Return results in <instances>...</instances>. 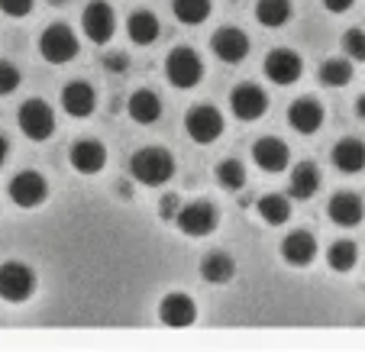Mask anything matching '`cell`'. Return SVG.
<instances>
[{"label": "cell", "instance_id": "cell-13", "mask_svg": "<svg viewBox=\"0 0 365 352\" xmlns=\"http://www.w3.org/2000/svg\"><path fill=\"white\" fill-rule=\"evenodd\" d=\"M159 317H162V323H165V326H175V330H181V326H191L194 320H197V307H194V301L187 294H181V291H172V294L162 297Z\"/></svg>", "mask_w": 365, "mask_h": 352}, {"label": "cell", "instance_id": "cell-2", "mask_svg": "<svg viewBox=\"0 0 365 352\" xmlns=\"http://www.w3.org/2000/svg\"><path fill=\"white\" fill-rule=\"evenodd\" d=\"M165 78L172 88H181V90H191L204 81V62L194 48L187 46H178L168 52L165 58Z\"/></svg>", "mask_w": 365, "mask_h": 352}, {"label": "cell", "instance_id": "cell-37", "mask_svg": "<svg viewBox=\"0 0 365 352\" xmlns=\"http://www.w3.org/2000/svg\"><path fill=\"white\" fill-rule=\"evenodd\" d=\"M7 155H10V143H7V136H0V165L7 162Z\"/></svg>", "mask_w": 365, "mask_h": 352}, {"label": "cell", "instance_id": "cell-4", "mask_svg": "<svg viewBox=\"0 0 365 352\" xmlns=\"http://www.w3.org/2000/svg\"><path fill=\"white\" fill-rule=\"evenodd\" d=\"M16 120H20L23 136L33 139V143H42V139H48L56 133V113H52V107H48L46 100H39V97H29L26 104L20 107Z\"/></svg>", "mask_w": 365, "mask_h": 352}, {"label": "cell", "instance_id": "cell-31", "mask_svg": "<svg viewBox=\"0 0 365 352\" xmlns=\"http://www.w3.org/2000/svg\"><path fill=\"white\" fill-rule=\"evenodd\" d=\"M343 52H346V58H352V62H365V33L362 29H346Z\"/></svg>", "mask_w": 365, "mask_h": 352}, {"label": "cell", "instance_id": "cell-15", "mask_svg": "<svg viewBox=\"0 0 365 352\" xmlns=\"http://www.w3.org/2000/svg\"><path fill=\"white\" fill-rule=\"evenodd\" d=\"M94 107H97V94L88 81H68L62 88V110L68 113V117L84 120L94 113Z\"/></svg>", "mask_w": 365, "mask_h": 352}, {"label": "cell", "instance_id": "cell-32", "mask_svg": "<svg viewBox=\"0 0 365 352\" xmlns=\"http://www.w3.org/2000/svg\"><path fill=\"white\" fill-rule=\"evenodd\" d=\"M16 88H20V68H16L14 62H4V58H0V97L14 94Z\"/></svg>", "mask_w": 365, "mask_h": 352}, {"label": "cell", "instance_id": "cell-39", "mask_svg": "<svg viewBox=\"0 0 365 352\" xmlns=\"http://www.w3.org/2000/svg\"><path fill=\"white\" fill-rule=\"evenodd\" d=\"M48 4H65V0H48Z\"/></svg>", "mask_w": 365, "mask_h": 352}, {"label": "cell", "instance_id": "cell-14", "mask_svg": "<svg viewBox=\"0 0 365 352\" xmlns=\"http://www.w3.org/2000/svg\"><path fill=\"white\" fill-rule=\"evenodd\" d=\"M288 123L294 133L301 136H314V133L324 126V107L314 100V97H301L288 107Z\"/></svg>", "mask_w": 365, "mask_h": 352}, {"label": "cell", "instance_id": "cell-11", "mask_svg": "<svg viewBox=\"0 0 365 352\" xmlns=\"http://www.w3.org/2000/svg\"><path fill=\"white\" fill-rule=\"evenodd\" d=\"M301 71H304V62L291 48H275V52H269V58H265V78H269L272 84L288 88V84H294L297 78H301Z\"/></svg>", "mask_w": 365, "mask_h": 352}, {"label": "cell", "instance_id": "cell-25", "mask_svg": "<svg viewBox=\"0 0 365 352\" xmlns=\"http://www.w3.org/2000/svg\"><path fill=\"white\" fill-rule=\"evenodd\" d=\"M233 271H236V265L227 252H210V256H204V262H200V278L210 284H227L230 278H233Z\"/></svg>", "mask_w": 365, "mask_h": 352}, {"label": "cell", "instance_id": "cell-7", "mask_svg": "<svg viewBox=\"0 0 365 352\" xmlns=\"http://www.w3.org/2000/svg\"><path fill=\"white\" fill-rule=\"evenodd\" d=\"M217 220H220V217H217V207H214V204H207V200L185 204V207H178V214H175V223H178V229L185 236H194V239L214 233Z\"/></svg>", "mask_w": 365, "mask_h": 352}, {"label": "cell", "instance_id": "cell-19", "mask_svg": "<svg viewBox=\"0 0 365 352\" xmlns=\"http://www.w3.org/2000/svg\"><path fill=\"white\" fill-rule=\"evenodd\" d=\"M327 214H330V220L336 223V227H359V223H362V217H365L362 197H359V194H352V191L333 194Z\"/></svg>", "mask_w": 365, "mask_h": 352}, {"label": "cell", "instance_id": "cell-22", "mask_svg": "<svg viewBox=\"0 0 365 352\" xmlns=\"http://www.w3.org/2000/svg\"><path fill=\"white\" fill-rule=\"evenodd\" d=\"M126 110H130V117L136 120V123L152 126L155 120L162 117V97L155 94V90H149V88L133 90V97H130V104H126Z\"/></svg>", "mask_w": 365, "mask_h": 352}, {"label": "cell", "instance_id": "cell-9", "mask_svg": "<svg viewBox=\"0 0 365 352\" xmlns=\"http://www.w3.org/2000/svg\"><path fill=\"white\" fill-rule=\"evenodd\" d=\"M230 110L236 113V120H246V123L249 120H259L269 110V94L252 81L236 84L233 94H230Z\"/></svg>", "mask_w": 365, "mask_h": 352}, {"label": "cell", "instance_id": "cell-29", "mask_svg": "<svg viewBox=\"0 0 365 352\" xmlns=\"http://www.w3.org/2000/svg\"><path fill=\"white\" fill-rule=\"evenodd\" d=\"M327 262H330L333 271H352L359 262V249L352 239H336L330 246V252H327Z\"/></svg>", "mask_w": 365, "mask_h": 352}, {"label": "cell", "instance_id": "cell-38", "mask_svg": "<svg viewBox=\"0 0 365 352\" xmlns=\"http://www.w3.org/2000/svg\"><path fill=\"white\" fill-rule=\"evenodd\" d=\"M356 113H359V117L365 120V94H362V97H359V100H356Z\"/></svg>", "mask_w": 365, "mask_h": 352}, {"label": "cell", "instance_id": "cell-28", "mask_svg": "<svg viewBox=\"0 0 365 352\" xmlns=\"http://www.w3.org/2000/svg\"><path fill=\"white\" fill-rule=\"evenodd\" d=\"M352 81V58H327L320 65V84L327 88H346Z\"/></svg>", "mask_w": 365, "mask_h": 352}, {"label": "cell", "instance_id": "cell-12", "mask_svg": "<svg viewBox=\"0 0 365 352\" xmlns=\"http://www.w3.org/2000/svg\"><path fill=\"white\" fill-rule=\"evenodd\" d=\"M210 48H214V56L227 65H240L242 58L249 56V36L236 26H223L214 33L210 39Z\"/></svg>", "mask_w": 365, "mask_h": 352}, {"label": "cell", "instance_id": "cell-10", "mask_svg": "<svg viewBox=\"0 0 365 352\" xmlns=\"http://www.w3.org/2000/svg\"><path fill=\"white\" fill-rule=\"evenodd\" d=\"M7 191H10V200H14L16 207L33 210V207H39L42 200H46L48 185H46V178H42L39 172H20V175H14V181H10Z\"/></svg>", "mask_w": 365, "mask_h": 352}, {"label": "cell", "instance_id": "cell-30", "mask_svg": "<svg viewBox=\"0 0 365 352\" xmlns=\"http://www.w3.org/2000/svg\"><path fill=\"white\" fill-rule=\"evenodd\" d=\"M217 181H220L227 191H240L246 185V168H242L240 159H223L217 165Z\"/></svg>", "mask_w": 365, "mask_h": 352}, {"label": "cell", "instance_id": "cell-34", "mask_svg": "<svg viewBox=\"0 0 365 352\" xmlns=\"http://www.w3.org/2000/svg\"><path fill=\"white\" fill-rule=\"evenodd\" d=\"M352 4H356V0H324V7L330 10V14H346Z\"/></svg>", "mask_w": 365, "mask_h": 352}, {"label": "cell", "instance_id": "cell-35", "mask_svg": "<svg viewBox=\"0 0 365 352\" xmlns=\"http://www.w3.org/2000/svg\"><path fill=\"white\" fill-rule=\"evenodd\" d=\"M175 214H178V197L168 194V197L162 200V217H175Z\"/></svg>", "mask_w": 365, "mask_h": 352}, {"label": "cell", "instance_id": "cell-6", "mask_svg": "<svg viewBox=\"0 0 365 352\" xmlns=\"http://www.w3.org/2000/svg\"><path fill=\"white\" fill-rule=\"evenodd\" d=\"M185 130H187V136H191L194 143L210 145V143H217V139L223 136V113L217 110V107H210V104H197V107L187 110Z\"/></svg>", "mask_w": 365, "mask_h": 352}, {"label": "cell", "instance_id": "cell-26", "mask_svg": "<svg viewBox=\"0 0 365 352\" xmlns=\"http://www.w3.org/2000/svg\"><path fill=\"white\" fill-rule=\"evenodd\" d=\"M259 217H262L269 227H282L291 220V200L284 194H265L259 200Z\"/></svg>", "mask_w": 365, "mask_h": 352}, {"label": "cell", "instance_id": "cell-33", "mask_svg": "<svg viewBox=\"0 0 365 352\" xmlns=\"http://www.w3.org/2000/svg\"><path fill=\"white\" fill-rule=\"evenodd\" d=\"M33 7H36V0H0V10L7 16H26V14H33Z\"/></svg>", "mask_w": 365, "mask_h": 352}, {"label": "cell", "instance_id": "cell-24", "mask_svg": "<svg viewBox=\"0 0 365 352\" xmlns=\"http://www.w3.org/2000/svg\"><path fill=\"white\" fill-rule=\"evenodd\" d=\"M291 14H294L291 0H259L255 4V20L269 29H282L291 20Z\"/></svg>", "mask_w": 365, "mask_h": 352}, {"label": "cell", "instance_id": "cell-23", "mask_svg": "<svg viewBox=\"0 0 365 352\" xmlns=\"http://www.w3.org/2000/svg\"><path fill=\"white\" fill-rule=\"evenodd\" d=\"M126 36H130L136 46H152V42L159 39V16L152 14V10H136V14H130V20H126Z\"/></svg>", "mask_w": 365, "mask_h": 352}, {"label": "cell", "instance_id": "cell-16", "mask_svg": "<svg viewBox=\"0 0 365 352\" xmlns=\"http://www.w3.org/2000/svg\"><path fill=\"white\" fill-rule=\"evenodd\" d=\"M68 162L75 172L97 175L103 165H107V149H103V143H97V139H78V143L71 145Z\"/></svg>", "mask_w": 365, "mask_h": 352}, {"label": "cell", "instance_id": "cell-21", "mask_svg": "<svg viewBox=\"0 0 365 352\" xmlns=\"http://www.w3.org/2000/svg\"><path fill=\"white\" fill-rule=\"evenodd\" d=\"M320 191V168L314 162H297L291 168V185H288V194L294 200H307Z\"/></svg>", "mask_w": 365, "mask_h": 352}, {"label": "cell", "instance_id": "cell-8", "mask_svg": "<svg viewBox=\"0 0 365 352\" xmlns=\"http://www.w3.org/2000/svg\"><path fill=\"white\" fill-rule=\"evenodd\" d=\"M81 29H84V36H88L91 42L107 46V42L113 39V33H117L113 7L107 4V0H91L88 7H84V14H81Z\"/></svg>", "mask_w": 365, "mask_h": 352}, {"label": "cell", "instance_id": "cell-36", "mask_svg": "<svg viewBox=\"0 0 365 352\" xmlns=\"http://www.w3.org/2000/svg\"><path fill=\"white\" fill-rule=\"evenodd\" d=\"M103 65H107V68H117V71H123L126 58H123V56H110V58H103Z\"/></svg>", "mask_w": 365, "mask_h": 352}, {"label": "cell", "instance_id": "cell-3", "mask_svg": "<svg viewBox=\"0 0 365 352\" xmlns=\"http://www.w3.org/2000/svg\"><path fill=\"white\" fill-rule=\"evenodd\" d=\"M39 52L48 65H65L78 56V36L65 23H52L39 36Z\"/></svg>", "mask_w": 365, "mask_h": 352}, {"label": "cell", "instance_id": "cell-1", "mask_svg": "<svg viewBox=\"0 0 365 352\" xmlns=\"http://www.w3.org/2000/svg\"><path fill=\"white\" fill-rule=\"evenodd\" d=\"M130 175L143 187H159V185H165V181H172L175 159L162 145H145V149H139L130 159Z\"/></svg>", "mask_w": 365, "mask_h": 352}, {"label": "cell", "instance_id": "cell-27", "mask_svg": "<svg viewBox=\"0 0 365 352\" xmlns=\"http://www.w3.org/2000/svg\"><path fill=\"white\" fill-rule=\"evenodd\" d=\"M172 14L185 26H200L210 16V0H172Z\"/></svg>", "mask_w": 365, "mask_h": 352}, {"label": "cell", "instance_id": "cell-17", "mask_svg": "<svg viewBox=\"0 0 365 352\" xmlns=\"http://www.w3.org/2000/svg\"><path fill=\"white\" fill-rule=\"evenodd\" d=\"M252 159L262 172L278 175L288 168V145L278 136H262V139H255V145H252Z\"/></svg>", "mask_w": 365, "mask_h": 352}, {"label": "cell", "instance_id": "cell-18", "mask_svg": "<svg viewBox=\"0 0 365 352\" xmlns=\"http://www.w3.org/2000/svg\"><path fill=\"white\" fill-rule=\"evenodd\" d=\"M314 256H317V239H314L307 229H294V233H288L282 239V259L288 265H294V269L310 265Z\"/></svg>", "mask_w": 365, "mask_h": 352}, {"label": "cell", "instance_id": "cell-20", "mask_svg": "<svg viewBox=\"0 0 365 352\" xmlns=\"http://www.w3.org/2000/svg\"><path fill=\"white\" fill-rule=\"evenodd\" d=\"M330 159H333V165H336L343 175L362 172V168H365V143H362V139H356V136L339 139V143L333 145Z\"/></svg>", "mask_w": 365, "mask_h": 352}, {"label": "cell", "instance_id": "cell-5", "mask_svg": "<svg viewBox=\"0 0 365 352\" xmlns=\"http://www.w3.org/2000/svg\"><path fill=\"white\" fill-rule=\"evenodd\" d=\"M36 291V271L23 262H4L0 265V297L10 304H20Z\"/></svg>", "mask_w": 365, "mask_h": 352}]
</instances>
